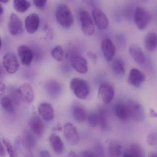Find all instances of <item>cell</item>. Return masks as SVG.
Here are the masks:
<instances>
[{"label":"cell","instance_id":"cell-1","mask_svg":"<svg viewBox=\"0 0 157 157\" xmlns=\"http://www.w3.org/2000/svg\"><path fill=\"white\" fill-rule=\"evenodd\" d=\"M56 18L57 22L64 28H70L73 24V17L72 12L69 7L64 4L57 7Z\"/></svg>","mask_w":157,"mask_h":157},{"label":"cell","instance_id":"cell-2","mask_svg":"<svg viewBox=\"0 0 157 157\" xmlns=\"http://www.w3.org/2000/svg\"><path fill=\"white\" fill-rule=\"evenodd\" d=\"M70 86L74 94L80 99H85L90 93L88 83L82 78H73L70 82Z\"/></svg>","mask_w":157,"mask_h":157},{"label":"cell","instance_id":"cell-3","mask_svg":"<svg viewBox=\"0 0 157 157\" xmlns=\"http://www.w3.org/2000/svg\"><path fill=\"white\" fill-rule=\"evenodd\" d=\"M151 19L150 13L142 7H136L134 15V20L138 29L144 30L147 27Z\"/></svg>","mask_w":157,"mask_h":157},{"label":"cell","instance_id":"cell-4","mask_svg":"<svg viewBox=\"0 0 157 157\" xmlns=\"http://www.w3.org/2000/svg\"><path fill=\"white\" fill-rule=\"evenodd\" d=\"M129 117L135 121H142L145 118V113L143 106L134 101L126 103Z\"/></svg>","mask_w":157,"mask_h":157},{"label":"cell","instance_id":"cell-5","mask_svg":"<svg viewBox=\"0 0 157 157\" xmlns=\"http://www.w3.org/2000/svg\"><path fill=\"white\" fill-rule=\"evenodd\" d=\"M81 29L85 36H92L95 32L94 20L90 14L86 11H83L80 15Z\"/></svg>","mask_w":157,"mask_h":157},{"label":"cell","instance_id":"cell-6","mask_svg":"<svg viewBox=\"0 0 157 157\" xmlns=\"http://www.w3.org/2000/svg\"><path fill=\"white\" fill-rule=\"evenodd\" d=\"M3 65L6 71L10 74L16 72L19 66L17 56L14 53H6L3 58Z\"/></svg>","mask_w":157,"mask_h":157},{"label":"cell","instance_id":"cell-7","mask_svg":"<svg viewBox=\"0 0 157 157\" xmlns=\"http://www.w3.org/2000/svg\"><path fill=\"white\" fill-rule=\"evenodd\" d=\"M114 88L109 83H103L99 88L98 98L104 104L110 103L114 98Z\"/></svg>","mask_w":157,"mask_h":157},{"label":"cell","instance_id":"cell-8","mask_svg":"<svg viewBox=\"0 0 157 157\" xmlns=\"http://www.w3.org/2000/svg\"><path fill=\"white\" fill-rule=\"evenodd\" d=\"M65 138L72 145H76L79 143V136L77 129L72 124H65L63 127Z\"/></svg>","mask_w":157,"mask_h":157},{"label":"cell","instance_id":"cell-9","mask_svg":"<svg viewBox=\"0 0 157 157\" xmlns=\"http://www.w3.org/2000/svg\"><path fill=\"white\" fill-rule=\"evenodd\" d=\"M14 148L16 157H34L30 148L24 143L20 136L16 138Z\"/></svg>","mask_w":157,"mask_h":157},{"label":"cell","instance_id":"cell-10","mask_svg":"<svg viewBox=\"0 0 157 157\" xmlns=\"http://www.w3.org/2000/svg\"><path fill=\"white\" fill-rule=\"evenodd\" d=\"M72 67L79 73H86L88 71V63L84 58L79 55H74L71 59Z\"/></svg>","mask_w":157,"mask_h":157},{"label":"cell","instance_id":"cell-11","mask_svg":"<svg viewBox=\"0 0 157 157\" xmlns=\"http://www.w3.org/2000/svg\"><path fill=\"white\" fill-rule=\"evenodd\" d=\"M101 49L105 59L110 61L114 57L116 48L113 42L109 38H105L101 43Z\"/></svg>","mask_w":157,"mask_h":157},{"label":"cell","instance_id":"cell-12","mask_svg":"<svg viewBox=\"0 0 157 157\" xmlns=\"http://www.w3.org/2000/svg\"><path fill=\"white\" fill-rule=\"evenodd\" d=\"M18 54L23 65L29 66L33 59V52L27 46H21L18 48Z\"/></svg>","mask_w":157,"mask_h":157},{"label":"cell","instance_id":"cell-13","mask_svg":"<svg viewBox=\"0 0 157 157\" xmlns=\"http://www.w3.org/2000/svg\"><path fill=\"white\" fill-rule=\"evenodd\" d=\"M40 25V17L37 13L29 15L25 19V28L29 34L37 32Z\"/></svg>","mask_w":157,"mask_h":157},{"label":"cell","instance_id":"cell-14","mask_svg":"<svg viewBox=\"0 0 157 157\" xmlns=\"http://www.w3.org/2000/svg\"><path fill=\"white\" fill-rule=\"evenodd\" d=\"M93 20L96 25L101 30L107 29L109 25L108 17L105 13L99 9H95L92 12Z\"/></svg>","mask_w":157,"mask_h":157},{"label":"cell","instance_id":"cell-15","mask_svg":"<svg viewBox=\"0 0 157 157\" xmlns=\"http://www.w3.org/2000/svg\"><path fill=\"white\" fill-rule=\"evenodd\" d=\"M8 29L11 35L16 36L23 31V23L16 14L12 13L9 18Z\"/></svg>","mask_w":157,"mask_h":157},{"label":"cell","instance_id":"cell-16","mask_svg":"<svg viewBox=\"0 0 157 157\" xmlns=\"http://www.w3.org/2000/svg\"><path fill=\"white\" fill-rule=\"evenodd\" d=\"M29 126L31 131L37 136L40 137L44 133V124L41 119L37 115H34L29 119L28 122Z\"/></svg>","mask_w":157,"mask_h":157},{"label":"cell","instance_id":"cell-17","mask_svg":"<svg viewBox=\"0 0 157 157\" xmlns=\"http://www.w3.org/2000/svg\"><path fill=\"white\" fill-rule=\"evenodd\" d=\"M145 79V76L141 71L137 69H133L129 74L128 82L133 86L139 87L144 82Z\"/></svg>","mask_w":157,"mask_h":157},{"label":"cell","instance_id":"cell-18","mask_svg":"<svg viewBox=\"0 0 157 157\" xmlns=\"http://www.w3.org/2000/svg\"><path fill=\"white\" fill-rule=\"evenodd\" d=\"M20 98L26 103H31L34 99V91L32 87L28 83H24L18 90Z\"/></svg>","mask_w":157,"mask_h":157},{"label":"cell","instance_id":"cell-19","mask_svg":"<svg viewBox=\"0 0 157 157\" xmlns=\"http://www.w3.org/2000/svg\"><path fill=\"white\" fill-rule=\"evenodd\" d=\"M39 113L46 121H50L54 117V111L52 105L47 102L41 103L38 108Z\"/></svg>","mask_w":157,"mask_h":157},{"label":"cell","instance_id":"cell-20","mask_svg":"<svg viewBox=\"0 0 157 157\" xmlns=\"http://www.w3.org/2000/svg\"><path fill=\"white\" fill-rule=\"evenodd\" d=\"M45 88L49 96L53 98L59 97L62 91V86L61 84L53 80H49L46 82Z\"/></svg>","mask_w":157,"mask_h":157},{"label":"cell","instance_id":"cell-21","mask_svg":"<svg viewBox=\"0 0 157 157\" xmlns=\"http://www.w3.org/2000/svg\"><path fill=\"white\" fill-rule=\"evenodd\" d=\"M129 52L136 63L140 65L144 64L145 55L140 47L137 45H131L129 48Z\"/></svg>","mask_w":157,"mask_h":157},{"label":"cell","instance_id":"cell-22","mask_svg":"<svg viewBox=\"0 0 157 157\" xmlns=\"http://www.w3.org/2000/svg\"><path fill=\"white\" fill-rule=\"evenodd\" d=\"M50 144L54 153L57 155L62 154L64 151V144L61 138L56 134H52L49 138Z\"/></svg>","mask_w":157,"mask_h":157},{"label":"cell","instance_id":"cell-23","mask_svg":"<svg viewBox=\"0 0 157 157\" xmlns=\"http://www.w3.org/2000/svg\"><path fill=\"white\" fill-rule=\"evenodd\" d=\"M72 114L75 121L79 123L84 122L87 117L86 111L81 105H75L73 106Z\"/></svg>","mask_w":157,"mask_h":157},{"label":"cell","instance_id":"cell-24","mask_svg":"<svg viewBox=\"0 0 157 157\" xmlns=\"http://www.w3.org/2000/svg\"><path fill=\"white\" fill-rule=\"evenodd\" d=\"M114 112L116 117L121 121H125L129 118L128 109L126 103L119 102L115 104Z\"/></svg>","mask_w":157,"mask_h":157},{"label":"cell","instance_id":"cell-25","mask_svg":"<svg viewBox=\"0 0 157 157\" xmlns=\"http://www.w3.org/2000/svg\"><path fill=\"white\" fill-rule=\"evenodd\" d=\"M157 45L156 34L154 32H149L145 37V48L148 51L154 52L156 49Z\"/></svg>","mask_w":157,"mask_h":157},{"label":"cell","instance_id":"cell-26","mask_svg":"<svg viewBox=\"0 0 157 157\" xmlns=\"http://www.w3.org/2000/svg\"><path fill=\"white\" fill-rule=\"evenodd\" d=\"M108 151L109 157H121V146L117 141H111L109 144Z\"/></svg>","mask_w":157,"mask_h":157},{"label":"cell","instance_id":"cell-27","mask_svg":"<svg viewBox=\"0 0 157 157\" xmlns=\"http://www.w3.org/2000/svg\"><path fill=\"white\" fill-rule=\"evenodd\" d=\"M126 152L131 157H145L144 150L141 145L136 143L131 144Z\"/></svg>","mask_w":157,"mask_h":157},{"label":"cell","instance_id":"cell-28","mask_svg":"<svg viewBox=\"0 0 157 157\" xmlns=\"http://www.w3.org/2000/svg\"><path fill=\"white\" fill-rule=\"evenodd\" d=\"M112 71L116 75L122 76L125 74V65L124 62L121 59H116L112 64Z\"/></svg>","mask_w":157,"mask_h":157},{"label":"cell","instance_id":"cell-29","mask_svg":"<svg viewBox=\"0 0 157 157\" xmlns=\"http://www.w3.org/2000/svg\"><path fill=\"white\" fill-rule=\"evenodd\" d=\"M22 138L24 143L30 149L36 146L37 143L36 138L32 132L28 129H26L24 131Z\"/></svg>","mask_w":157,"mask_h":157},{"label":"cell","instance_id":"cell-30","mask_svg":"<svg viewBox=\"0 0 157 157\" xmlns=\"http://www.w3.org/2000/svg\"><path fill=\"white\" fill-rule=\"evenodd\" d=\"M0 103L3 109L7 113H14V104L9 97L2 98Z\"/></svg>","mask_w":157,"mask_h":157},{"label":"cell","instance_id":"cell-31","mask_svg":"<svg viewBox=\"0 0 157 157\" xmlns=\"http://www.w3.org/2000/svg\"><path fill=\"white\" fill-rule=\"evenodd\" d=\"M14 9L18 13H24L30 7V4L27 0H14Z\"/></svg>","mask_w":157,"mask_h":157},{"label":"cell","instance_id":"cell-32","mask_svg":"<svg viewBox=\"0 0 157 157\" xmlns=\"http://www.w3.org/2000/svg\"><path fill=\"white\" fill-rule=\"evenodd\" d=\"M99 119V125L103 130H107L108 129V121L105 111L101 109L98 113Z\"/></svg>","mask_w":157,"mask_h":157},{"label":"cell","instance_id":"cell-33","mask_svg":"<svg viewBox=\"0 0 157 157\" xmlns=\"http://www.w3.org/2000/svg\"><path fill=\"white\" fill-rule=\"evenodd\" d=\"M51 56L55 60L61 62L64 57V52L61 46H57L53 49Z\"/></svg>","mask_w":157,"mask_h":157},{"label":"cell","instance_id":"cell-34","mask_svg":"<svg viewBox=\"0 0 157 157\" xmlns=\"http://www.w3.org/2000/svg\"><path fill=\"white\" fill-rule=\"evenodd\" d=\"M9 95H10V97H9L12 100L14 104H19V101H20L19 100L21 98L19 96L18 90L12 88L9 90Z\"/></svg>","mask_w":157,"mask_h":157},{"label":"cell","instance_id":"cell-35","mask_svg":"<svg viewBox=\"0 0 157 157\" xmlns=\"http://www.w3.org/2000/svg\"><path fill=\"white\" fill-rule=\"evenodd\" d=\"M88 121L90 126L96 127L99 125V119L98 113H92L89 114Z\"/></svg>","mask_w":157,"mask_h":157},{"label":"cell","instance_id":"cell-36","mask_svg":"<svg viewBox=\"0 0 157 157\" xmlns=\"http://www.w3.org/2000/svg\"><path fill=\"white\" fill-rule=\"evenodd\" d=\"M2 142L9 154V157H16L14 148L13 147L10 141L6 138H3L2 139Z\"/></svg>","mask_w":157,"mask_h":157},{"label":"cell","instance_id":"cell-37","mask_svg":"<svg viewBox=\"0 0 157 157\" xmlns=\"http://www.w3.org/2000/svg\"><path fill=\"white\" fill-rule=\"evenodd\" d=\"M96 157H106L105 149L101 144L98 143L95 147V152Z\"/></svg>","mask_w":157,"mask_h":157},{"label":"cell","instance_id":"cell-38","mask_svg":"<svg viewBox=\"0 0 157 157\" xmlns=\"http://www.w3.org/2000/svg\"><path fill=\"white\" fill-rule=\"evenodd\" d=\"M147 143L148 145L152 146L156 145L157 136L156 134L151 133L147 137Z\"/></svg>","mask_w":157,"mask_h":157},{"label":"cell","instance_id":"cell-39","mask_svg":"<svg viewBox=\"0 0 157 157\" xmlns=\"http://www.w3.org/2000/svg\"><path fill=\"white\" fill-rule=\"evenodd\" d=\"M47 0H33V3L36 7L42 9L47 4Z\"/></svg>","mask_w":157,"mask_h":157},{"label":"cell","instance_id":"cell-40","mask_svg":"<svg viewBox=\"0 0 157 157\" xmlns=\"http://www.w3.org/2000/svg\"><path fill=\"white\" fill-rule=\"evenodd\" d=\"M6 86L3 81L0 80V97H2L5 93Z\"/></svg>","mask_w":157,"mask_h":157},{"label":"cell","instance_id":"cell-41","mask_svg":"<svg viewBox=\"0 0 157 157\" xmlns=\"http://www.w3.org/2000/svg\"><path fill=\"white\" fill-rule=\"evenodd\" d=\"M87 56L94 63H96L97 60V56L96 54L91 52H87Z\"/></svg>","mask_w":157,"mask_h":157},{"label":"cell","instance_id":"cell-42","mask_svg":"<svg viewBox=\"0 0 157 157\" xmlns=\"http://www.w3.org/2000/svg\"><path fill=\"white\" fill-rule=\"evenodd\" d=\"M81 157H96L94 152L89 150L84 151L82 153Z\"/></svg>","mask_w":157,"mask_h":157},{"label":"cell","instance_id":"cell-43","mask_svg":"<svg viewBox=\"0 0 157 157\" xmlns=\"http://www.w3.org/2000/svg\"><path fill=\"white\" fill-rule=\"evenodd\" d=\"M6 153L4 147L2 142L0 141V157H5Z\"/></svg>","mask_w":157,"mask_h":157},{"label":"cell","instance_id":"cell-44","mask_svg":"<svg viewBox=\"0 0 157 157\" xmlns=\"http://www.w3.org/2000/svg\"><path fill=\"white\" fill-rule=\"evenodd\" d=\"M40 157H51V156L47 150H43L41 152Z\"/></svg>","mask_w":157,"mask_h":157},{"label":"cell","instance_id":"cell-45","mask_svg":"<svg viewBox=\"0 0 157 157\" xmlns=\"http://www.w3.org/2000/svg\"><path fill=\"white\" fill-rule=\"evenodd\" d=\"M119 42L120 45H121L122 46H124L125 44V40L124 38L122 36L119 37Z\"/></svg>","mask_w":157,"mask_h":157},{"label":"cell","instance_id":"cell-46","mask_svg":"<svg viewBox=\"0 0 157 157\" xmlns=\"http://www.w3.org/2000/svg\"><path fill=\"white\" fill-rule=\"evenodd\" d=\"M68 157H80L75 152H73V151H71L69 152V154L68 155Z\"/></svg>","mask_w":157,"mask_h":157},{"label":"cell","instance_id":"cell-47","mask_svg":"<svg viewBox=\"0 0 157 157\" xmlns=\"http://www.w3.org/2000/svg\"><path fill=\"white\" fill-rule=\"evenodd\" d=\"M62 128L61 125V124H58L56 127H53V131H62Z\"/></svg>","mask_w":157,"mask_h":157},{"label":"cell","instance_id":"cell-48","mask_svg":"<svg viewBox=\"0 0 157 157\" xmlns=\"http://www.w3.org/2000/svg\"><path fill=\"white\" fill-rule=\"evenodd\" d=\"M4 70L3 67L0 65V78H2L4 75Z\"/></svg>","mask_w":157,"mask_h":157},{"label":"cell","instance_id":"cell-49","mask_svg":"<svg viewBox=\"0 0 157 157\" xmlns=\"http://www.w3.org/2000/svg\"><path fill=\"white\" fill-rule=\"evenodd\" d=\"M150 113H151V115H152L153 117H157V113L155 112V111L154 109H151V111H150Z\"/></svg>","mask_w":157,"mask_h":157},{"label":"cell","instance_id":"cell-50","mask_svg":"<svg viewBox=\"0 0 157 157\" xmlns=\"http://www.w3.org/2000/svg\"><path fill=\"white\" fill-rule=\"evenodd\" d=\"M148 157H157V153L155 152H151L149 154Z\"/></svg>","mask_w":157,"mask_h":157},{"label":"cell","instance_id":"cell-51","mask_svg":"<svg viewBox=\"0 0 157 157\" xmlns=\"http://www.w3.org/2000/svg\"><path fill=\"white\" fill-rule=\"evenodd\" d=\"M123 157H131V156L128 154L127 152H125L124 154H123Z\"/></svg>","mask_w":157,"mask_h":157},{"label":"cell","instance_id":"cell-52","mask_svg":"<svg viewBox=\"0 0 157 157\" xmlns=\"http://www.w3.org/2000/svg\"><path fill=\"white\" fill-rule=\"evenodd\" d=\"M3 12V10L2 7V6L0 4V15L2 14Z\"/></svg>","mask_w":157,"mask_h":157},{"label":"cell","instance_id":"cell-53","mask_svg":"<svg viewBox=\"0 0 157 157\" xmlns=\"http://www.w3.org/2000/svg\"><path fill=\"white\" fill-rule=\"evenodd\" d=\"M8 1H9V0H0V2H2L4 3H7Z\"/></svg>","mask_w":157,"mask_h":157},{"label":"cell","instance_id":"cell-54","mask_svg":"<svg viewBox=\"0 0 157 157\" xmlns=\"http://www.w3.org/2000/svg\"><path fill=\"white\" fill-rule=\"evenodd\" d=\"M1 47H2V40L0 37V50H1Z\"/></svg>","mask_w":157,"mask_h":157}]
</instances>
